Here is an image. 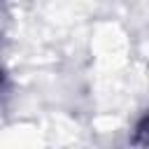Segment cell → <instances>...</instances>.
Returning <instances> with one entry per match:
<instances>
[{
  "instance_id": "6da1fadb",
  "label": "cell",
  "mask_w": 149,
  "mask_h": 149,
  "mask_svg": "<svg viewBox=\"0 0 149 149\" xmlns=\"http://www.w3.org/2000/svg\"><path fill=\"white\" fill-rule=\"evenodd\" d=\"M137 142L140 144H149V112L137 126Z\"/></svg>"
}]
</instances>
